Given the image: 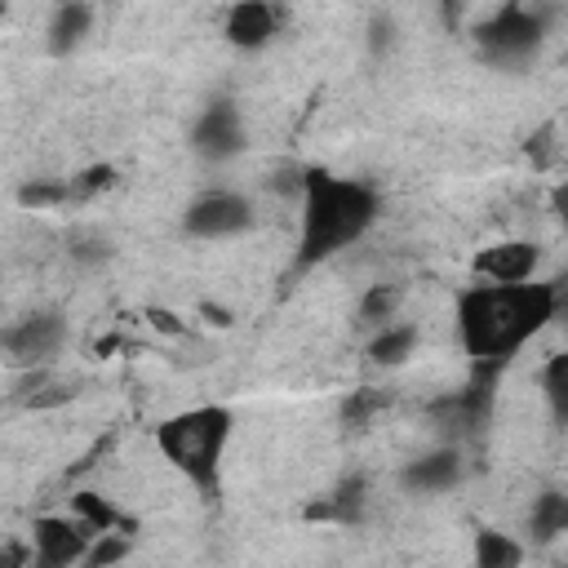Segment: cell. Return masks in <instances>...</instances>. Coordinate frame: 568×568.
Wrapping results in <instances>:
<instances>
[{
	"label": "cell",
	"mask_w": 568,
	"mask_h": 568,
	"mask_svg": "<svg viewBox=\"0 0 568 568\" xmlns=\"http://www.w3.org/2000/svg\"><path fill=\"white\" fill-rule=\"evenodd\" d=\"M555 315H559V288L546 280H524V284L475 280L470 288H462L453 324L466 364L506 368Z\"/></svg>",
	"instance_id": "obj_1"
},
{
	"label": "cell",
	"mask_w": 568,
	"mask_h": 568,
	"mask_svg": "<svg viewBox=\"0 0 568 568\" xmlns=\"http://www.w3.org/2000/svg\"><path fill=\"white\" fill-rule=\"evenodd\" d=\"M382 213V200L368 182L342 178L328 169H306L297 186V240H293V271H315L337 253L355 248Z\"/></svg>",
	"instance_id": "obj_2"
},
{
	"label": "cell",
	"mask_w": 568,
	"mask_h": 568,
	"mask_svg": "<svg viewBox=\"0 0 568 568\" xmlns=\"http://www.w3.org/2000/svg\"><path fill=\"white\" fill-rule=\"evenodd\" d=\"M231 435H235V417L226 404H195V408H182L155 426V453L200 497H217Z\"/></svg>",
	"instance_id": "obj_3"
},
{
	"label": "cell",
	"mask_w": 568,
	"mask_h": 568,
	"mask_svg": "<svg viewBox=\"0 0 568 568\" xmlns=\"http://www.w3.org/2000/svg\"><path fill=\"white\" fill-rule=\"evenodd\" d=\"M546 31H550L546 9L524 4V0H510V4L493 9L475 27V53L488 67H497V71H515V67H524V62L537 58V49L546 44Z\"/></svg>",
	"instance_id": "obj_4"
},
{
	"label": "cell",
	"mask_w": 568,
	"mask_h": 568,
	"mask_svg": "<svg viewBox=\"0 0 568 568\" xmlns=\"http://www.w3.org/2000/svg\"><path fill=\"white\" fill-rule=\"evenodd\" d=\"M257 209L244 191L235 186H209L200 191L186 209H182V235L186 240H204V244H222V240H235L253 226Z\"/></svg>",
	"instance_id": "obj_5"
},
{
	"label": "cell",
	"mask_w": 568,
	"mask_h": 568,
	"mask_svg": "<svg viewBox=\"0 0 568 568\" xmlns=\"http://www.w3.org/2000/svg\"><path fill=\"white\" fill-rule=\"evenodd\" d=\"M0 346H4L9 368H18V373L49 368L67 346V315L62 311H27L22 320L4 324Z\"/></svg>",
	"instance_id": "obj_6"
},
{
	"label": "cell",
	"mask_w": 568,
	"mask_h": 568,
	"mask_svg": "<svg viewBox=\"0 0 568 568\" xmlns=\"http://www.w3.org/2000/svg\"><path fill=\"white\" fill-rule=\"evenodd\" d=\"M186 146L204 160V164H226L248 146V129H244V111L231 98H213L200 106V115L191 120Z\"/></svg>",
	"instance_id": "obj_7"
},
{
	"label": "cell",
	"mask_w": 568,
	"mask_h": 568,
	"mask_svg": "<svg viewBox=\"0 0 568 568\" xmlns=\"http://www.w3.org/2000/svg\"><path fill=\"white\" fill-rule=\"evenodd\" d=\"M462 479H466V444L453 439H435L430 448H422L399 466V488L413 497H444Z\"/></svg>",
	"instance_id": "obj_8"
},
{
	"label": "cell",
	"mask_w": 568,
	"mask_h": 568,
	"mask_svg": "<svg viewBox=\"0 0 568 568\" xmlns=\"http://www.w3.org/2000/svg\"><path fill=\"white\" fill-rule=\"evenodd\" d=\"M89 546H93V528L84 519H75L71 510L67 515H40L31 528V564H40V568L84 564Z\"/></svg>",
	"instance_id": "obj_9"
},
{
	"label": "cell",
	"mask_w": 568,
	"mask_h": 568,
	"mask_svg": "<svg viewBox=\"0 0 568 568\" xmlns=\"http://www.w3.org/2000/svg\"><path fill=\"white\" fill-rule=\"evenodd\" d=\"M537 266H541V248L532 240H497V244H484L470 257L475 280H488V284H524V280H537Z\"/></svg>",
	"instance_id": "obj_10"
},
{
	"label": "cell",
	"mask_w": 568,
	"mask_h": 568,
	"mask_svg": "<svg viewBox=\"0 0 568 568\" xmlns=\"http://www.w3.org/2000/svg\"><path fill=\"white\" fill-rule=\"evenodd\" d=\"M222 36H226V44L257 53L280 36V9L271 0H235L222 18Z\"/></svg>",
	"instance_id": "obj_11"
},
{
	"label": "cell",
	"mask_w": 568,
	"mask_h": 568,
	"mask_svg": "<svg viewBox=\"0 0 568 568\" xmlns=\"http://www.w3.org/2000/svg\"><path fill=\"white\" fill-rule=\"evenodd\" d=\"M417 346H422V328H417L413 320H399V315H395L390 324H382V328L368 333L364 355H368L373 368H404V364L417 355Z\"/></svg>",
	"instance_id": "obj_12"
},
{
	"label": "cell",
	"mask_w": 568,
	"mask_h": 568,
	"mask_svg": "<svg viewBox=\"0 0 568 568\" xmlns=\"http://www.w3.org/2000/svg\"><path fill=\"white\" fill-rule=\"evenodd\" d=\"M524 532H528V541H537V546H550V541L568 537V493H564V488L537 493L532 506H528V515H524Z\"/></svg>",
	"instance_id": "obj_13"
},
{
	"label": "cell",
	"mask_w": 568,
	"mask_h": 568,
	"mask_svg": "<svg viewBox=\"0 0 568 568\" xmlns=\"http://www.w3.org/2000/svg\"><path fill=\"white\" fill-rule=\"evenodd\" d=\"M93 27V9L89 0H62L49 18V53H71Z\"/></svg>",
	"instance_id": "obj_14"
},
{
	"label": "cell",
	"mask_w": 568,
	"mask_h": 568,
	"mask_svg": "<svg viewBox=\"0 0 568 568\" xmlns=\"http://www.w3.org/2000/svg\"><path fill=\"white\" fill-rule=\"evenodd\" d=\"M71 515L84 519L93 532H111V528H120V532H138V524H133L111 497H102V493H93V488L71 493Z\"/></svg>",
	"instance_id": "obj_15"
},
{
	"label": "cell",
	"mask_w": 568,
	"mask_h": 568,
	"mask_svg": "<svg viewBox=\"0 0 568 568\" xmlns=\"http://www.w3.org/2000/svg\"><path fill=\"white\" fill-rule=\"evenodd\" d=\"M470 559L479 568H519L528 559V546L515 537V532H501V528H479L475 532V546H470Z\"/></svg>",
	"instance_id": "obj_16"
},
{
	"label": "cell",
	"mask_w": 568,
	"mask_h": 568,
	"mask_svg": "<svg viewBox=\"0 0 568 568\" xmlns=\"http://www.w3.org/2000/svg\"><path fill=\"white\" fill-rule=\"evenodd\" d=\"M537 390H541V404L550 413L555 426H568V351H555L541 373H537Z\"/></svg>",
	"instance_id": "obj_17"
},
{
	"label": "cell",
	"mask_w": 568,
	"mask_h": 568,
	"mask_svg": "<svg viewBox=\"0 0 568 568\" xmlns=\"http://www.w3.org/2000/svg\"><path fill=\"white\" fill-rule=\"evenodd\" d=\"M399 315V293L390 288V284H373L364 297H359V306H355V324L359 328H382V324H390Z\"/></svg>",
	"instance_id": "obj_18"
},
{
	"label": "cell",
	"mask_w": 568,
	"mask_h": 568,
	"mask_svg": "<svg viewBox=\"0 0 568 568\" xmlns=\"http://www.w3.org/2000/svg\"><path fill=\"white\" fill-rule=\"evenodd\" d=\"M129 555H133V532H120V528L93 532V546L84 555V568H111V564H120Z\"/></svg>",
	"instance_id": "obj_19"
},
{
	"label": "cell",
	"mask_w": 568,
	"mask_h": 568,
	"mask_svg": "<svg viewBox=\"0 0 568 568\" xmlns=\"http://www.w3.org/2000/svg\"><path fill=\"white\" fill-rule=\"evenodd\" d=\"M382 404H386L382 395H368V390H355V395H351V399L342 404V417H346V422H355V426H364V422H368V417H373V413H377Z\"/></svg>",
	"instance_id": "obj_20"
},
{
	"label": "cell",
	"mask_w": 568,
	"mask_h": 568,
	"mask_svg": "<svg viewBox=\"0 0 568 568\" xmlns=\"http://www.w3.org/2000/svg\"><path fill=\"white\" fill-rule=\"evenodd\" d=\"M390 44H395V22H390L386 13H377V18L368 22V49H373V53H386Z\"/></svg>",
	"instance_id": "obj_21"
},
{
	"label": "cell",
	"mask_w": 568,
	"mask_h": 568,
	"mask_svg": "<svg viewBox=\"0 0 568 568\" xmlns=\"http://www.w3.org/2000/svg\"><path fill=\"white\" fill-rule=\"evenodd\" d=\"M550 209H555V217L568 226V182H559V186H555V195H550Z\"/></svg>",
	"instance_id": "obj_22"
},
{
	"label": "cell",
	"mask_w": 568,
	"mask_h": 568,
	"mask_svg": "<svg viewBox=\"0 0 568 568\" xmlns=\"http://www.w3.org/2000/svg\"><path fill=\"white\" fill-rule=\"evenodd\" d=\"M564 231H568V226H564Z\"/></svg>",
	"instance_id": "obj_23"
}]
</instances>
